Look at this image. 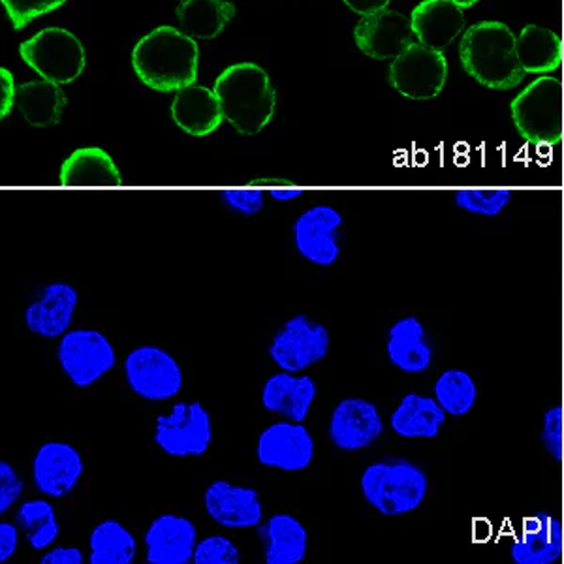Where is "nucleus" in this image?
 Returning <instances> with one entry per match:
<instances>
[{"mask_svg": "<svg viewBox=\"0 0 564 564\" xmlns=\"http://www.w3.org/2000/svg\"><path fill=\"white\" fill-rule=\"evenodd\" d=\"M199 50L196 40L174 26H159L135 44L132 66L143 85L159 93L196 84Z\"/></svg>", "mask_w": 564, "mask_h": 564, "instance_id": "obj_1", "label": "nucleus"}, {"mask_svg": "<svg viewBox=\"0 0 564 564\" xmlns=\"http://www.w3.org/2000/svg\"><path fill=\"white\" fill-rule=\"evenodd\" d=\"M459 58L468 76L488 89H513L525 77L516 57V36L499 21H481L467 29Z\"/></svg>", "mask_w": 564, "mask_h": 564, "instance_id": "obj_2", "label": "nucleus"}, {"mask_svg": "<svg viewBox=\"0 0 564 564\" xmlns=\"http://www.w3.org/2000/svg\"><path fill=\"white\" fill-rule=\"evenodd\" d=\"M225 121L239 134L254 135L262 132L275 113L276 95L270 76L254 63H238L226 68L215 82Z\"/></svg>", "mask_w": 564, "mask_h": 564, "instance_id": "obj_3", "label": "nucleus"}, {"mask_svg": "<svg viewBox=\"0 0 564 564\" xmlns=\"http://www.w3.org/2000/svg\"><path fill=\"white\" fill-rule=\"evenodd\" d=\"M359 489L369 507L386 518H399L422 507L430 476L409 459H380L364 468Z\"/></svg>", "mask_w": 564, "mask_h": 564, "instance_id": "obj_4", "label": "nucleus"}, {"mask_svg": "<svg viewBox=\"0 0 564 564\" xmlns=\"http://www.w3.org/2000/svg\"><path fill=\"white\" fill-rule=\"evenodd\" d=\"M563 117L564 93L557 77H539L513 98V124L536 145H557L563 138Z\"/></svg>", "mask_w": 564, "mask_h": 564, "instance_id": "obj_5", "label": "nucleus"}, {"mask_svg": "<svg viewBox=\"0 0 564 564\" xmlns=\"http://www.w3.org/2000/svg\"><path fill=\"white\" fill-rule=\"evenodd\" d=\"M20 55L42 79L58 85L76 82L87 65L84 44L61 26L44 29L23 42Z\"/></svg>", "mask_w": 564, "mask_h": 564, "instance_id": "obj_6", "label": "nucleus"}, {"mask_svg": "<svg viewBox=\"0 0 564 564\" xmlns=\"http://www.w3.org/2000/svg\"><path fill=\"white\" fill-rule=\"evenodd\" d=\"M124 380L130 391L151 403H164L183 390V367L174 354L156 345H141L127 354L122 361Z\"/></svg>", "mask_w": 564, "mask_h": 564, "instance_id": "obj_7", "label": "nucleus"}, {"mask_svg": "<svg viewBox=\"0 0 564 564\" xmlns=\"http://www.w3.org/2000/svg\"><path fill=\"white\" fill-rule=\"evenodd\" d=\"M153 441L170 457L206 456L213 443L212 414L199 401H180L156 417Z\"/></svg>", "mask_w": 564, "mask_h": 564, "instance_id": "obj_8", "label": "nucleus"}, {"mask_svg": "<svg viewBox=\"0 0 564 564\" xmlns=\"http://www.w3.org/2000/svg\"><path fill=\"white\" fill-rule=\"evenodd\" d=\"M57 361L66 379L85 390L102 380L117 366V352L108 335L82 327L58 339Z\"/></svg>", "mask_w": 564, "mask_h": 564, "instance_id": "obj_9", "label": "nucleus"}, {"mask_svg": "<svg viewBox=\"0 0 564 564\" xmlns=\"http://www.w3.org/2000/svg\"><path fill=\"white\" fill-rule=\"evenodd\" d=\"M329 347V329L322 322L294 315L273 334L268 354L281 371L305 372L326 358Z\"/></svg>", "mask_w": 564, "mask_h": 564, "instance_id": "obj_10", "label": "nucleus"}, {"mask_svg": "<svg viewBox=\"0 0 564 564\" xmlns=\"http://www.w3.org/2000/svg\"><path fill=\"white\" fill-rule=\"evenodd\" d=\"M448 79V61L444 53L430 50L420 42L393 58L390 66V85L399 95L411 100H431L438 97Z\"/></svg>", "mask_w": 564, "mask_h": 564, "instance_id": "obj_11", "label": "nucleus"}, {"mask_svg": "<svg viewBox=\"0 0 564 564\" xmlns=\"http://www.w3.org/2000/svg\"><path fill=\"white\" fill-rule=\"evenodd\" d=\"M315 438L303 422L282 417L258 435L257 459L265 468L302 473L315 462Z\"/></svg>", "mask_w": 564, "mask_h": 564, "instance_id": "obj_12", "label": "nucleus"}, {"mask_svg": "<svg viewBox=\"0 0 564 564\" xmlns=\"http://www.w3.org/2000/svg\"><path fill=\"white\" fill-rule=\"evenodd\" d=\"M343 225L345 218L335 207H308L292 225L297 254L316 268H332L340 257L339 234Z\"/></svg>", "mask_w": 564, "mask_h": 564, "instance_id": "obj_13", "label": "nucleus"}, {"mask_svg": "<svg viewBox=\"0 0 564 564\" xmlns=\"http://www.w3.org/2000/svg\"><path fill=\"white\" fill-rule=\"evenodd\" d=\"M384 433V417L379 406L361 398H347L335 404L327 436L340 452H359L369 448Z\"/></svg>", "mask_w": 564, "mask_h": 564, "instance_id": "obj_14", "label": "nucleus"}, {"mask_svg": "<svg viewBox=\"0 0 564 564\" xmlns=\"http://www.w3.org/2000/svg\"><path fill=\"white\" fill-rule=\"evenodd\" d=\"M85 475L84 456L63 441H50L36 449L31 465L34 488L47 499H63Z\"/></svg>", "mask_w": 564, "mask_h": 564, "instance_id": "obj_15", "label": "nucleus"}, {"mask_svg": "<svg viewBox=\"0 0 564 564\" xmlns=\"http://www.w3.org/2000/svg\"><path fill=\"white\" fill-rule=\"evenodd\" d=\"M354 40L367 57L393 61L416 42V36L412 33L411 18L386 8L364 15L354 29Z\"/></svg>", "mask_w": 564, "mask_h": 564, "instance_id": "obj_16", "label": "nucleus"}, {"mask_svg": "<svg viewBox=\"0 0 564 564\" xmlns=\"http://www.w3.org/2000/svg\"><path fill=\"white\" fill-rule=\"evenodd\" d=\"M204 508L207 516L225 529H257L263 521L260 494L234 481H212L204 491Z\"/></svg>", "mask_w": 564, "mask_h": 564, "instance_id": "obj_17", "label": "nucleus"}, {"mask_svg": "<svg viewBox=\"0 0 564 564\" xmlns=\"http://www.w3.org/2000/svg\"><path fill=\"white\" fill-rule=\"evenodd\" d=\"M145 563L188 564L193 563L194 550L198 544V529L193 520L181 513H161L149 523L143 534Z\"/></svg>", "mask_w": 564, "mask_h": 564, "instance_id": "obj_18", "label": "nucleus"}, {"mask_svg": "<svg viewBox=\"0 0 564 564\" xmlns=\"http://www.w3.org/2000/svg\"><path fill=\"white\" fill-rule=\"evenodd\" d=\"M79 292L70 282L55 281L45 284L42 294L29 303L23 321L31 334L42 339H61L72 329Z\"/></svg>", "mask_w": 564, "mask_h": 564, "instance_id": "obj_19", "label": "nucleus"}, {"mask_svg": "<svg viewBox=\"0 0 564 564\" xmlns=\"http://www.w3.org/2000/svg\"><path fill=\"white\" fill-rule=\"evenodd\" d=\"M316 393L318 388L313 377L279 369L263 382L260 401L263 411L292 422H305L315 404Z\"/></svg>", "mask_w": 564, "mask_h": 564, "instance_id": "obj_20", "label": "nucleus"}, {"mask_svg": "<svg viewBox=\"0 0 564 564\" xmlns=\"http://www.w3.org/2000/svg\"><path fill=\"white\" fill-rule=\"evenodd\" d=\"M563 523L552 513H534L521 525L510 544V558L516 564H553L563 557Z\"/></svg>", "mask_w": 564, "mask_h": 564, "instance_id": "obj_21", "label": "nucleus"}, {"mask_svg": "<svg viewBox=\"0 0 564 564\" xmlns=\"http://www.w3.org/2000/svg\"><path fill=\"white\" fill-rule=\"evenodd\" d=\"M386 356L404 375H422L433 364V347L427 329L417 316H401L386 335Z\"/></svg>", "mask_w": 564, "mask_h": 564, "instance_id": "obj_22", "label": "nucleus"}, {"mask_svg": "<svg viewBox=\"0 0 564 564\" xmlns=\"http://www.w3.org/2000/svg\"><path fill=\"white\" fill-rule=\"evenodd\" d=\"M411 25L416 42L444 53L465 31V15L452 0H423L412 10Z\"/></svg>", "mask_w": 564, "mask_h": 564, "instance_id": "obj_23", "label": "nucleus"}, {"mask_svg": "<svg viewBox=\"0 0 564 564\" xmlns=\"http://www.w3.org/2000/svg\"><path fill=\"white\" fill-rule=\"evenodd\" d=\"M257 531L265 564H302L307 558V527L292 513H275L262 521Z\"/></svg>", "mask_w": 564, "mask_h": 564, "instance_id": "obj_24", "label": "nucleus"}, {"mask_svg": "<svg viewBox=\"0 0 564 564\" xmlns=\"http://www.w3.org/2000/svg\"><path fill=\"white\" fill-rule=\"evenodd\" d=\"M448 414L436 403L433 395H422L416 391L406 393L391 411L390 427L401 438H436L446 423Z\"/></svg>", "mask_w": 564, "mask_h": 564, "instance_id": "obj_25", "label": "nucleus"}, {"mask_svg": "<svg viewBox=\"0 0 564 564\" xmlns=\"http://www.w3.org/2000/svg\"><path fill=\"white\" fill-rule=\"evenodd\" d=\"M172 117L181 130L196 138L212 134L225 121V113L215 90L202 85H191L177 90L172 102Z\"/></svg>", "mask_w": 564, "mask_h": 564, "instance_id": "obj_26", "label": "nucleus"}, {"mask_svg": "<svg viewBox=\"0 0 564 564\" xmlns=\"http://www.w3.org/2000/svg\"><path fill=\"white\" fill-rule=\"evenodd\" d=\"M65 186H121V174L116 162L98 148L77 149L66 159L61 170Z\"/></svg>", "mask_w": 564, "mask_h": 564, "instance_id": "obj_27", "label": "nucleus"}, {"mask_svg": "<svg viewBox=\"0 0 564 564\" xmlns=\"http://www.w3.org/2000/svg\"><path fill=\"white\" fill-rule=\"evenodd\" d=\"M15 106L31 127H39V129L53 127L61 121L65 111V90L61 89V85L47 79L29 82L18 87Z\"/></svg>", "mask_w": 564, "mask_h": 564, "instance_id": "obj_28", "label": "nucleus"}, {"mask_svg": "<svg viewBox=\"0 0 564 564\" xmlns=\"http://www.w3.org/2000/svg\"><path fill=\"white\" fill-rule=\"evenodd\" d=\"M175 15L191 39L213 40L234 20L236 7L228 0H181Z\"/></svg>", "mask_w": 564, "mask_h": 564, "instance_id": "obj_29", "label": "nucleus"}, {"mask_svg": "<svg viewBox=\"0 0 564 564\" xmlns=\"http://www.w3.org/2000/svg\"><path fill=\"white\" fill-rule=\"evenodd\" d=\"M516 57L525 74H550L563 61V45L557 34L539 25H527L516 36Z\"/></svg>", "mask_w": 564, "mask_h": 564, "instance_id": "obj_30", "label": "nucleus"}, {"mask_svg": "<svg viewBox=\"0 0 564 564\" xmlns=\"http://www.w3.org/2000/svg\"><path fill=\"white\" fill-rule=\"evenodd\" d=\"M138 557V540L121 521L104 520L89 534L90 564H132Z\"/></svg>", "mask_w": 564, "mask_h": 564, "instance_id": "obj_31", "label": "nucleus"}, {"mask_svg": "<svg viewBox=\"0 0 564 564\" xmlns=\"http://www.w3.org/2000/svg\"><path fill=\"white\" fill-rule=\"evenodd\" d=\"M15 523L20 525L34 552L50 550L61 534L55 507L47 497L44 499V495L39 499L23 500L15 512Z\"/></svg>", "mask_w": 564, "mask_h": 564, "instance_id": "obj_32", "label": "nucleus"}, {"mask_svg": "<svg viewBox=\"0 0 564 564\" xmlns=\"http://www.w3.org/2000/svg\"><path fill=\"white\" fill-rule=\"evenodd\" d=\"M433 398L448 416H467L478 401V386L467 371L446 369L435 380Z\"/></svg>", "mask_w": 564, "mask_h": 564, "instance_id": "obj_33", "label": "nucleus"}, {"mask_svg": "<svg viewBox=\"0 0 564 564\" xmlns=\"http://www.w3.org/2000/svg\"><path fill=\"white\" fill-rule=\"evenodd\" d=\"M454 202L463 212L480 217H499L512 202V191L508 188H459L454 193Z\"/></svg>", "mask_w": 564, "mask_h": 564, "instance_id": "obj_34", "label": "nucleus"}, {"mask_svg": "<svg viewBox=\"0 0 564 564\" xmlns=\"http://www.w3.org/2000/svg\"><path fill=\"white\" fill-rule=\"evenodd\" d=\"M194 564H239L241 552L234 540L225 534H212L206 539L198 540L194 550Z\"/></svg>", "mask_w": 564, "mask_h": 564, "instance_id": "obj_35", "label": "nucleus"}, {"mask_svg": "<svg viewBox=\"0 0 564 564\" xmlns=\"http://www.w3.org/2000/svg\"><path fill=\"white\" fill-rule=\"evenodd\" d=\"M15 31H23L34 20L63 7L66 0H0Z\"/></svg>", "mask_w": 564, "mask_h": 564, "instance_id": "obj_36", "label": "nucleus"}, {"mask_svg": "<svg viewBox=\"0 0 564 564\" xmlns=\"http://www.w3.org/2000/svg\"><path fill=\"white\" fill-rule=\"evenodd\" d=\"M542 444L545 452L555 462H563L564 457V409L555 404L550 411L544 412L542 420Z\"/></svg>", "mask_w": 564, "mask_h": 564, "instance_id": "obj_37", "label": "nucleus"}, {"mask_svg": "<svg viewBox=\"0 0 564 564\" xmlns=\"http://www.w3.org/2000/svg\"><path fill=\"white\" fill-rule=\"evenodd\" d=\"M226 206L245 217H252L262 212L265 206V193L260 188H230L220 194Z\"/></svg>", "mask_w": 564, "mask_h": 564, "instance_id": "obj_38", "label": "nucleus"}, {"mask_svg": "<svg viewBox=\"0 0 564 564\" xmlns=\"http://www.w3.org/2000/svg\"><path fill=\"white\" fill-rule=\"evenodd\" d=\"M23 491H25V484L12 463L0 462V513L12 510Z\"/></svg>", "mask_w": 564, "mask_h": 564, "instance_id": "obj_39", "label": "nucleus"}, {"mask_svg": "<svg viewBox=\"0 0 564 564\" xmlns=\"http://www.w3.org/2000/svg\"><path fill=\"white\" fill-rule=\"evenodd\" d=\"M85 555L79 547L74 545H55L45 550L40 557V564H84Z\"/></svg>", "mask_w": 564, "mask_h": 564, "instance_id": "obj_40", "label": "nucleus"}, {"mask_svg": "<svg viewBox=\"0 0 564 564\" xmlns=\"http://www.w3.org/2000/svg\"><path fill=\"white\" fill-rule=\"evenodd\" d=\"M20 525L2 521L0 523V563H7L20 547Z\"/></svg>", "mask_w": 564, "mask_h": 564, "instance_id": "obj_41", "label": "nucleus"}, {"mask_svg": "<svg viewBox=\"0 0 564 564\" xmlns=\"http://www.w3.org/2000/svg\"><path fill=\"white\" fill-rule=\"evenodd\" d=\"M15 97H18V87L13 82L12 72L8 68H0V117L7 119L8 113L15 106Z\"/></svg>", "mask_w": 564, "mask_h": 564, "instance_id": "obj_42", "label": "nucleus"}, {"mask_svg": "<svg viewBox=\"0 0 564 564\" xmlns=\"http://www.w3.org/2000/svg\"><path fill=\"white\" fill-rule=\"evenodd\" d=\"M391 0H345V4L359 15H371L386 10Z\"/></svg>", "mask_w": 564, "mask_h": 564, "instance_id": "obj_43", "label": "nucleus"}, {"mask_svg": "<svg viewBox=\"0 0 564 564\" xmlns=\"http://www.w3.org/2000/svg\"><path fill=\"white\" fill-rule=\"evenodd\" d=\"M268 194L276 202H290V199L300 198L303 191L302 188H294V186H271Z\"/></svg>", "mask_w": 564, "mask_h": 564, "instance_id": "obj_44", "label": "nucleus"}, {"mask_svg": "<svg viewBox=\"0 0 564 564\" xmlns=\"http://www.w3.org/2000/svg\"><path fill=\"white\" fill-rule=\"evenodd\" d=\"M452 2H454V4H457V7L463 8V10H465V8L475 7L478 0H452Z\"/></svg>", "mask_w": 564, "mask_h": 564, "instance_id": "obj_45", "label": "nucleus"}]
</instances>
